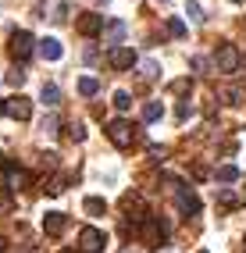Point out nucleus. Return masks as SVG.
Segmentation results:
<instances>
[{
    "instance_id": "1",
    "label": "nucleus",
    "mask_w": 246,
    "mask_h": 253,
    "mask_svg": "<svg viewBox=\"0 0 246 253\" xmlns=\"http://www.w3.org/2000/svg\"><path fill=\"white\" fill-rule=\"evenodd\" d=\"M239 64H243V54H239L232 43H221L218 54H214V68L221 75H232V72H239Z\"/></svg>"
},
{
    "instance_id": "2",
    "label": "nucleus",
    "mask_w": 246,
    "mask_h": 253,
    "mask_svg": "<svg viewBox=\"0 0 246 253\" xmlns=\"http://www.w3.org/2000/svg\"><path fill=\"white\" fill-rule=\"evenodd\" d=\"M32 50H36V40H32V32L14 29V32H11V57H14V61H29V57H32Z\"/></svg>"
},
{
    "instance_id": "3",
    "label": "nucleus",
    "mask_w": 246,
    "mask_h": 253,
    "mask_svg": "<svg viewBox=\"0 0 246 253\" xmlns=\"http://www.w3.org/2000/svg\"><path fill=\"white\" fill-rule=\"evenodd\" d=\"M4 114L7 118H14V122H29L32 118V100L29 96H11V100H4Z\"/></svg>"
},
{
    "instance_id": "4",
    "label": "nucleus",
    "mask_w": 246,
    "mask_h": 253,
    "mask_svg": "<svg viewBox=\"0 0 246 253\" xmlns=\"http://www.w3.org/2000/svg\"><path fill=\"white\" fill-rule=\"evenodd\" d=\"M104 232L100 228H82L79 232V253H104Z\"/></svg>"
},
{
    "instance_id": "5",
    "label": "nucleus",
    "mask_w": 246,
    "mask_h": 253,
    "mask_svg": "<svg viewBox=\"0 0 246 253\" xmlns=\"http://www.w3.org/2000/svg\"><path fill=\"white\" fill-rule=\"evenodd\" d=\"M107 136H111V143L118 146V150H128V146H132V125L118 118V122L107 125Z\"/></svg>"
},
{
    "instance_id": "6",
    "label": "nucleus",
    "mask_w": 246,
    "mask_h": 253,
    "mask_svg": "<svg viewBox=\"0 0 246 253\" xmlns=\"http://www.w3.org/2000/svg\"><path fill=\"white\" fill-rule=\"evenodd\" d=\"M107 61H111V68L125 72V68H132V64H136V54H132V50H128V46H111Z\"/></svg>"
},
{
    "instance_id": "7",
    "label": "nucleus",
    "mask_w": 246,
    "mask_h": 253,
    "mask_svg": "<svg viewBox=\"0 0 246 253\" xmlns=\"http://www.w3.org/2000/svg\"><path fill=\"white\" fill-rule=\"evenodd\" d=\"M175 204H178L182 214H196V211H200V200H196V193L186 189V185H178V189H175Z\"/></svg>"
},
{
    "instance_id": "8",
    "label": "nucleus",
    "mask_w": 246,
    "mask_h": 253,
    "mask_svg": "<svg viewBox=\"0 0 246 253\" xmlns=\"http://www.w3.org/2000/svg\"><path fill=\"white\" fill-rule=\"evenodd\" d=\"M64 225H68V214H61V211L43 214V232H46V235H61Z\"/></svg>"
},
{
    "instance_id": "9",
    "label": "nucleus",
    "mask_w": 246,
    "mask_h": 253,
    "mask_svg": "<svg viewBox=\"0 0 246 253\" xmlns=\"http://www.w3.org/2000/svg\"><path fill=\"white\" fill-rule=\"evenodd\" d=\"M100 29H104V18H100V14H93V11L79 14V32H82V36H96Z\"/></svg>"
},
{
    "instance_id": "10",
    "label": "nucleus",
    "mask_w": 246,
    "mask_h": 253,
    "mask_svg": "<svg viewBox=\"0 0 246 253\" xmlns=\"http://www.w3.org/2000/svg\"><path fill=\"white\" fill-rule=\"evenodd\" d=\"M100 32H104V43L118 46V43H122V40L128 36V25H125V22H107V25H104Z\"/></svg>"
},
{
    "instance_id": "11",
    "label": "nucleus",
    "mask_w": 246,
    "mask_h": 253,
    "mask_svg": "<svg viewBox=\"0 0 246 253\" xmlns=\"http://www.w3.org/2000/svg\"><path fill=\"white\" fill-rule=\"evenodd\" d=\"M7 168V185L11 189H25V185L32 182V175L25 171V168H14V164H4Z\"/></svg>"
},
{
    "instance_id": "12",
    "label": "nucleus",
    "mask_w": 246,
    "mask_h": 253,
    "mask_svg": "<svg viewBox=\"0 0 246 253\" xmlns=\"http://www.w3.org/2000/svg\"><path fill=\"white\" fill-rule=\"evenodd\" d=\"M40 54H43V61H61L64 46H61L54 36H46V40H40Z\"/></svg>"
},
{
    "instance_id": "13",
    "label": "nucleus",
    "mask_w": 246,
    "mask_h": 253,
    "mask_svg": "<svg viewBox=\"0 0 246 253\" xmlns=\"http://www.w3.org/2000/svg\"><path fill=\"white\" fill-rule=\"evenodd\" d=\"M143 239H146V246H161L164 225H161V221H143Z\"/></svg>"
},
{
    "instance_id": "14",
    "label": "nucleus",
    "mask_w": 246,
    "mask_h": 253,
    "mask_svg": "<svg viewBox=\"0 0 246 253\" xmlns=\"http://www.w3.org/2000/svg\"><path fill=\"white\" fill-rule=\"evenodd\" d=\"M82 211H86L89 217H104L107 214V204H104L100 196H86V200H82Z\"/></svg>"
},
{
    "instance_id": "15",
    "label": "nucleus",
    "mask_w": 246,
    "mask_h": 253,
    "mask_svg": "<svg viewBox=\"0 0 246 253\" xmlns=\"http://www.w3.org/2000/svg\"><path fill=\"white\" fill-rule=\"evenodd\" d=\"M96 89H100V82H96L93 75H82V79H79V93H82V96H96Z\"/></svg>"
},
{
    "instance_id": "16",
    "label": "nucleus",
    "mask_w": 246,
    "mask_h": 253,
    "mask_svg": "<svg viewBox=\"0 0 246 253\" xmlns=\"http://www.w3.org/2000/svg\"><path fill=\"white\" fill-rule=\"evenodd\" d=\"M161 114H164V107L157 104V100H146V104H143V122H157Z\"/></svg>"
},
{
    "instance_id": "17",
    "label": "nucleus",
    "mask_w": 246,
    "mask_h": 253,
    "mask_svg": "<svg viewBox=\"0 0 246 253\" xmlns=\"http://www.w3.org/2000/svg\"><path fill=\"white\" fill-rule=\"evenodd\" d=\"M218 204H221V207H239V204H243V196L232 193V189H218Z\"/></svg>"
},
{
    "instance_id": "18",
    "label": "nucleus",
    "mask_w": 246,
    "mask_h": 253,
    "mask_svg": "<svg viewBox=\"0 0 246 253\" xmlns=\"http://www.w3.org/2000/svg\"><path fill=\"white\" fill-rule=\"evenodd\" d=\"M40 100H43L46 107H57V104H61V89H57V86H43Z\"/></svg>"
},
{
    "instance_id": "19",
    "label": "nucleus",
    "mask_w": 246,
    "mask_h": 253,
    "mask_svg": "<svg viewBox=\"0 0 246 253\" xmlns=\"http://www.w3.org/2000/svg\"><path fill=\"white\" fill-rule=\"evenodd\" d=\"M168 32H171L175 40H182L189 29H186V22H182V18H175V14H171V18H168Z\"/></svg>"
},
{
    "instance_id": "20",
    "label": "nucleus",
    "mask_w": 246,
    "mask_h": 253,
    "mask_svg": "<svg viewBox=\"0 0 246 253\" xmlns=\"http://www.w3.org/2000/svg\"><path fill=\"white\" fill-rule=\"evenodd\" d=\"M239 178V168L236 164H221L218 168V182H236Z\"/></svg>"
},
{
    "instance_id": "21",
    "label": "nucleus",
    "mask_w": 246,
    "mask_h": 253,
    "mask_svg": "<svg viewBox=\"0 0 246 253\" xmlns=\"http://www.w3.org/2000/svg\"><path fill=\"white\" fill-rule=\"evenodd\" d=\"M64 18H68V4L61 0V4H54V7H50V22H54V25H61Z\"/></svg>"
},
{
    "instance_id": "22",
    "label": "nucleus",
    "mask_w": 246,
    "mask_h": 253,
    "mask_svg": "<svg viewBox=\"0 0 246 253\" xmlns=\"http://www.w3.org/2000/svg\"><path fill=\"white\" fill-rule=\"evenodd\" d=\"M168 89H171L175 96H186V93L193 89V82H189V79H175V82H171V86H168Z\"/></svg>"
},
{
    "instance_id": "23",
    "label": "nucleus",
    "mask_w": 246,
    "mask_h": 253,
    "mask_svg": "<svg viewBox=\"0 0 246 253\" xmlns=\"http://www.w3.org/2000/svg\"><path fill=\"white\" fill-rule=\"evenodd\" d=\"M64 185H68V175H57V178H50L46 193H50V196H57V193H64Z\"/></svg>"
},
{
    "instance_id": "24",
    "label": "nucleus",
    "mask_w": 246,
    "mask_h": 253,
    "mask_svg": "<svg viewBox=\"0 0 246 253\" xmlns=\"http://www.w3.org/2000/svg\"><path fill=\"white\" fill-rule=\"evenodd\" d=\"M114 107H118V111H128V107H132V96H128L125 89H118V93H114Z\"/></svg>"
},
{
    "instance_id": "25",
    "label": "nucleus",
    "mask_w": 246,
    "mask_h": 253,
    "mask_svg": "<svg viewBox=\"0 0 246 253\" xmlns=\"http://www.w3.org/2000/svg\"><path fill=\"white\" fill-rule=\"evenodd\" d=\"M186 14H189V22H204V7L196 4V0H189V4H186Z\"/></svg>"
},
{
    "instance_id": "26",
    "label": "nucleus",
    "mask_w": 246,
    "mask_h": 253,
    "mask_svg": "<svg viewBox=\"0 0 246 253\" xmlns=\"http://www.w3.org/2000/svg\"><path fill=\"white\" fill-rule=\"evenodd\" d=\"M157 72H161L157 61H143V64H139V75H143V79H157Z\"/></svg>"
},
{
    "instance_id": "27",
    "label": "nucleus",
    "mask_w": 246,
    "mask_h": 253,
    "mask_svg": "<svg viewBox=\"0 0 246 253\" xmlns=\"http://www.w3.org/2000/svg\"><path fill=\"white\" fill-rule=\"evenodd\" d=\"M68 136H72L75 143H82V139H86V128H82V125H68Z\"/></svg>"
},
{
    "instance_id": "28",
    "label": "nucleus",
    "mask_w": 246,
    "mask_h": 253,
    "mask_svg": "<svg viewBox=\"0 0 246 253\" xmlns=\"http://www.w3.org/2000/svg\"><path fill=\"white\" fill-rule=\"evenodd\" d=\"M11 204H14V200H11V193H4V189H0V214H7V211H11Z\"/></svg>"
},
{
    "instance_id": "29",
    "label": "nucleus",
    "mask_w": 246,
    "mask_h": 253,
    "mask_svg": "<svg viewBox=\"0 0 246 253\" xmlns=\"http://www.w3.org/2000/svg\"><path fill=\"white\" fill-rule=\"evenodd\" d=\"M43 132H57V118H54V114L43 118Z\"/></svg>"
},
{
    "instance_id": "30",
    "label": "nucleus",
    "mask_w": 246,
    "mask_h": 253,
    "mask_svg": "<svg viewBox=\"0 0 246 253\" xmlns=\"http://www.w3.org/2000/svg\"><path fill=\"white\" fill-rule=\"evenodd\" d=\"M7 82H11V86H14V89H18V86H22V82H25V72H11V75H7Z\"/></svg>"
},
{
    "instance_id": "31",
    "label": "nucleus",
    "mask_w": 246,
    "mask_h": 253,
    "mask_svg": "<svg viewBox=\"0 0 246 253\" xmlns=\"http://www.w3.org/2000/svg\"><path fill=\"white\" fill-rule=\"evenodd\" d=\"M239 96H243L239 89H225V104H239Z\"/></svg>"
},
{
    "instance_id": "32",
    "label": "nucleus",
    "mask_w": 246,
    "mask_h": 253,
    "mask_svg": "<svg viewBox=\"0 0 246 253\" xmlns=\"http://www.w3.org/2000/svg\"><path fill=\"white\" fill-rule=\"evenodd\" d=\"M150 157H157V161H164V157H168V150H164V146H157V143H154V146H150Z\"/></svg>"
},
{
    "instance_id": "33",
    "label": "nucleus",
    "mask_w": 246,
    "mask_h": 253,
    "mask_svg": "<svg viewBox=\"0 0 246 253\" xmlns=\"http://www.w3.org/2000/svg\"><path fill=\"white\" fill-rule=\"evenodd\" d=\"M186 118H189V104L182 100V104H178V122H186Z\"/></svg>"
},
{
    "instance_id": "34",
    "label": "nucleus",
    "mask_w": 246,
    "mask_h": 253,
    "mask_svg": "<svg viewBox=\"0 0 246 253\" xmlns=\"http://www.w3.org/2000/svg\"><path fill=\"white\" fill-rule=\"evenodd\" d=\"M4 250H7V243H4V239H0V253H4Z\"/></svg>"
},
{
    "instance_id": "35",
    "label": "nucleus",
    "mask_w": 246,
    "mask_h": 253,
    "mask_svg": "<svg viewBox=\"0 0 246 253\" xmlns=\"http://www.w3.org/2000/svg\"><path fill=\"white\" fill-rule=\"evenodd\" d=\"M0 114H4V100H0Z\"/></svg>"
},
{
    "instance_id": "36",
    "label": "nucleus",
    "mask_w": 246,
    "mask_h": 253,
    "mask_svg": "<svg viewBox=\"0 0 246 253\" xmlns=\"http://www.w3.org/2000/svg\"><path fill=\"white\" fill-rule=\"evenodd\" d=\"M0 168H4V154H0Z\"/></svg>"
},
{
    "instance_id": "37",
    "label": "nucleus",
    "mask_w": 246,
    "mask_h": 253,
    "mask_svg": "<svg viewBox=\"0 0 246 253\" xmlns=\"http://www.w3.org/2000/svg\"><path fill=\"white\" fill-rule=\"evenodd\" d=\"M232 4H246V0H232Z\"/></svg>"
},
{
    "instance_id": "38",
    "label": "nucleus",
    "mask_w": 246,
    "mask_h": 253,
    "mask_svg": "<svg viewBox=\"0 0 246 253\" xmlns=\"http://www.w3.org/2000/svg\"><path fill=\"white\" fill-rule=\"evenodd\" d=\"M61 253H75V250H61Z\"/></svg>"
},
{
    "instance_id": "39",
    "label": "nucleus",
    "mask_w": 246,
    "mask_h": 253,
    "mask_svg": "<svg viewBox=\"0 0 246 253\" xmlns=\"http://www.w3.org/2000/svg\"><path fill=\"white\" fill-rule=\"evenodd\" d=\"M200 253H207V250H200Z\"/></svg>"
}]
</instances>
